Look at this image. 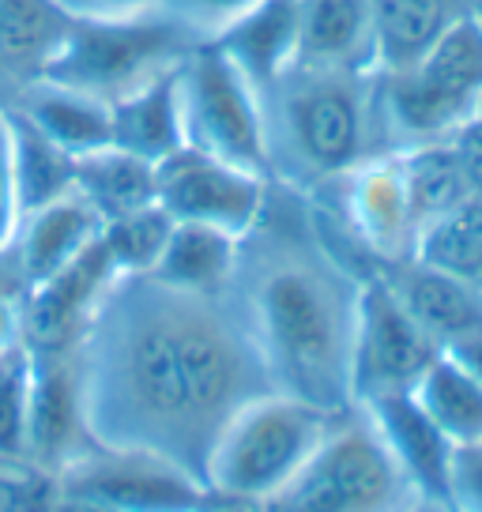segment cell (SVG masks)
Here are the masks:
<instances>
[{"label": "cell", "mask_w": 482, "mask_h": 512, "mask_svg": "<svg viewBox=\"0 0 482 512\" xmlns=\"http://www.w3.org/2000/svg\"><path fill=\"white\" fill-rule=\"evenodd\" d=\"M72 366L91 445L159 456L200 482L226 422L275 392L234 290L196 294L155 275L113 279Z\"/></svg>", "instance_id": "obj_1"}, {"label": "cell", "mask_w": 482, "mask_h": 512, "mask_svg": "<svg viewBox=\"0 0 482 512\" xmlns=\"http://www.w3.org/2000/svg\"><path fill=\"white\" fill-rule=\"evenodd\" d=\"M362 272L324 245L317 219L272 204L241 238L234 294L253 328L275 392L328 415L354 407L351 354Z\"/></svg>", "instance_id": "obj_2"}, {"label": "cell", "mask_w": 482, "mask_h": 512, "mask_svg": "<svg viewBox=\"0 0 482 512\" xmlns=\"http://www.w3.org/2000/svg\"><path fill=\"white\" fill-rule=\"evenodd\" d=\"M272 185L317 200L358 162L388 151L377 72L294 64L264 91Z\"/></svg>", "instance_id": "obj_3"}, {"label": "cell", "mask_w": 482, "mask_h": 512, "mask_svg": "<svg viewBox=\"0 0 482 512\" xmlns=\"http://www.w3.org/2000/svg\"><path fill=\"white\" fill-rule=\"evenodd\" d=\"M482 102V23L456 19L418 61L377 72V113L388 151L452 140L479 117Z\"/></svg>", "instance_id": "obj_4"}, {"label": "cell", "mask_w": 482, "mask_h": 512, "mask_svg": "<svg viewBox=\"0 0 482 512\" xmlns=\"http://www.w3.org/2000/svg\"><path fill=\"white\" fill-rule=\"evenodd\" d=\"M336 418L287 392H264L226 422L204 482L230 505L257 509L309 464Z\"/></svg>", "instance_id": "obj_5"}, {"label": "cell", "mask_w": 482, "mask_h": 512, "mask_svg": "<svg viewBox=\"0 0 482 512\" xmlns=\"http://www.w3.org/2000/svg\"><path fill=\"white\" fill-rule=\"evenodd\" d=\"M200 46L166 8L129 19H68L65 38L34 80L83 91L98 102H117L136 87L181 68Z\"/></svg>", "instance_id": "obj_6"}, {"label": "cell", "mask_w": 482, "mask_h": 512, "mask_svg": "<svg viewBox=\"0 0 482 512\" xmlns=\"http://www.w3.org/2000/svg\"><path fill=\"white\" fill-rule=\"evenodd\" d=\"M418 497L370 418L351 407L309 464L253 512H407Z\"/></svg>", "instance_id": "obj_7"}, {"label": "cell", "mask_w": 482, "mask_h": 512, "mask_svg": "<svg viewBox=\"0 0 482 512\" xmlns=\"http://www.w3.org/2000/svg\"><path fill=\"white\" fill-rule=\"evenodd\" d=\"M181 117L185 147L272 181L264 95L211 42H200L181 64Z\"/></svg>", "instance_id": "obj_8"}, {"label": "cell", "mask_w": 482, "mask_h": 512, "mask_svg": "<svg viewBox=\"0 0 482 512\" xmlns=\"http://www.w3.org/2000/svg\"><path fill=\"white\" fill-rule=\"evenodd\" d=\"M57 494L87 497L113 512H211L226 509L208 482L147 452L87 448L53 475Z\"/></svg>", "instance_id": "obj_9"}, {"label": "cell", "mask_w": 482, "mask_h": 512, "mask_svg": "<svg viewBox=\"0 0 482 512\" xmlns=\"http://www.w3.org/2000/svg\"><path fill=\"white\" fill-rule=\"evenodd\" d=\"M437 354L441 343L407 313L385 275L377 268L362 275L351 354L354 407L392 392H411Z\"/></svg>", "instance_id": "obj_10"}, {"label": "cell", "mask_w": 482, "mask_h": 512, "mask_svg": "<svg viewBox=\"0 0 482 512\" xmlns=\"http://www.w3.org/2000/svg\"><path fill=\"white\" fill-rule=\"evenodd\" d=\"M272 181L241 166L181 147L159 162V204L177 223L219 226L234 238H245L264 219L272 204Z\"/></svg>", "instance_id": "obj_11"}, {"label": "cell", "mask_w": 482, "mask_h": 512, "mask_svg": "<svg viewBox=\"0 0 482 512\" xmlns=\"http://www.w3.org/2000/svg\"><path fill=\"white\" fill-rule=\"evenodd\" d=\"M328 192L339 200L343 226L373 256L377 268L411 256L418 223L411 215L407 189H403V170L396 151H381L373 159L358 162L351 174H343L321 196H328Z\"/></svg>", "instance_id": "obj_12"}, {"label": "cell", "mask_w": 482, "mask_h": 512, "mask_svg": "<svg viewBox=\"0 0 482 512\" xmlns=\"http://www.w3.org/2000/svg\"><path fill=\"white\" fill-rule=\"evenodd\" d=\"M117 268L102 238H95L68 268L49 275L23 294V336L34 351H72L87 320L95 313L98 298L106 294Z\"/></svg>", "instance_id": "obj_13"}, {"label": "cell", "mask_w": 482, "mask_h": 512, "mask_svg": "<svg viewBox=\"0 0 482 512\" xmlns=\"http://www.w3.org/2000/svg\"><path fill=\"white\" fill-rule=\"evenodd\" d=\"M34 351V347H31ZM91 445L83 426L80 381L72 351H34L31 407H27V460L42 471H61Z\"/></svg>", "instance_id": "obj_14"}, {"label": "cell", "mask_w": 482, "mask_h": 512, "mask_svg": "<svg viewBox=\"0 0 482 512\" xmlns=\"http://www.w3.org/2000/svg\"><path fill=\"white\" fill-rule=\"evenodd\" d=\"M358 411L370 418V426L385 441L392 460L400 464V471L411 479L418 494L445 501L452 448L456 445L430 422V415L418 407L415 396L411 392H392V396L358 403Z\"/></svg>", "instance_id": "obj_15"}, {"label": "cell", "mask_w": 482, "mask_h": 512, "mask_svg": "<svg viewBox=\"0 0 482 512\" xmlns=\"http://www.w3.org/2000/svg\"><path fill=\"white\" fill-rule=\"evenodd\" d=\"M102 234L98 211L83 200L80 192H68L46 208H34L19 219L8 256L16 260V275L23 290L46 283L49 275L68 268L76 256Z\"/></svg>", "instance_id": "obj_16"}, {"label": "cell", "mask_w": 482, "mask_h": 512, "mask_svg": "<svg viewBox=\"0 0 482 512\" xmlns=\"http://www.w3.org/2000/svg\"><path fill=\"white\" fill-rule=\"evenodd\" d=\"M298 0H257L241 19H234L211 46L238 68L260 95L272 87L287 68L298 64Z\"/></svg>", "instance_id": "obj_17"}, {"label": "cell", "mask_w": 482, "mask_h": 512, "mask_svg": "<svg viewBox=\"0 0 482 512\" xmlns=\"http://www.w3.org/2000/svg\"><path fill=\"white\" fill-rule=\"evenodd\" d=\"M4 106H12L19 117H27L46 140H53L72 159L113 144L110 102H98V98L72 91V87H61V83H23V87H16L12 95L4 98Z\"/></svg>", "instance_id": "obj_18"}, {"label": "cell", "mask_w": 482, "mask_h": 512, "mask_svg": "<svg viewBox=\"0 0 482 512\" xmlns=\"http://www.w3.org/2000/svg\"><path fill=\"white\" fill-rule=\"evenodd\" d=\"M298 64L377 72L370 0H298Z\"/></svg>", "instance_id": "obj_19"}, {"label": "cell", "mask_w": 482, "mask_h": 512, "mask_svg": "<svg viewBox=\"0 0 482 512\" xmlns=\"http://www.w3.org/2000/svg\"><path fill=\"white\" fill-rule=\"evenodd\" d=\"M377 272L385 275L392 290L400 294L407 313L441 343V351L452 347L456 339L467 332L482 328V290L471 283H460L445 272H434L418 260H396V264H381Z\"/></svg>", "instance_id": "obj_20"}, {"label": "cell", "mask_w": 482, "mask_h": 512, "mask_svg": "<svg viewBox=\"0 0 482 512\" xmlns=\"http://www.w3.org/2000/svg\"><path fill=\"white\" fill-rule=\"evenodd\" d=\"M185 64V61H181ZM113 144L155 162L170 159L185 147V117H181V68L159 80L136 87L132 95L117 98L110 106Z\"/></svg>", "instance_id": "obj_21"}, {"label": "cell", "mask_w": 482, "mask_h": 512, "mask_svg": "<svg viewBox=\"0 0 482 512\" xmlns=\"http://www.w3.org/2000/svg\"><path fill=\"white\" fill-rule=\"evenodd\" d=\"M241 238L226 234L219 226L204 223H177L166 238L159 264L147 275L177 290H196V294H226L234 290L238 275Z\"/></svg>", "instance_id": "obj_22"}, {"label": "cell", "mask_w": 482, "mask_h": 512, "mask_svg": "<svg viewBox=\"0 0 482 512\" xmlns=\"http://www.w3.org/2000/svg\"><path fill=\"white\" fill-rule=\"evenodd\" d=\"M76 192L98 211L102 223H110L147 204H159V166L125 147L106 144L76 159Z\"/></svg>", "instance_id": "obj_23"}, {"label": "cell", "mask_w": 482, "mask_h": 512, "mask_svg": "<svg viewBox=\"0 0 482 512\" xmlns=\"http://www.w3.org/2000/svg\"><path fill=\"white\" fill-rule=\"evenodd\" d=\"M377 72H396L418 61L449 31L456 19L471 16L467 0H370Z\"/></svg>", "instance_id": "obj_24"}, {"label": "cell", "mask_w": 482, "mask_h": 512, "mask_svg": "<svg viewBox=\"0 0 482 512\" xmlns=\"http://www.w3.org/2000/svg\"><path fill=\"white\" fill-rule=\"evenodd\" d=\"M65 31L68 16L49 0H0V76L12 91L46 68Z\"/></svg>", "instance_id": "obj_25"}, {"label": "cell", "mask_w": 482, "mask_h": 512, "mask_svg": "<svg viewBox=\"0 0 482 512\" xmlns=\"http://www.w3.org/2000/svg\"><path fill=\"white\" fill-rule=\"evenodd\" d=\"M411 396L452 445H467L482 437V381L456 354H437L411 388Z\"/></svg>", "instance_id": "obj_26"}, {"label": "cell", "mask_w": 482, "mask_h": 512, "mask_svg": "<svg viewBox=\"0 0 482 512\" xmlns=\"http://www.w3.org/2000/svg\"><path fill=\"white\" fill-rule=\"evenodd\" d=\"M12 170H16L19 219L34 208H46L68 192H76V159L46 140L38 128L19 117L12 106Z\"/></svg>", "instance_id": "obj_27"}, {"label": "cell", "mask_w": 482, "mask_h": 512, "mask_svg": "<svg viewBox=\"0 0 482 512\" xmlns=\"http://www.w3.org/2000/svg\"><path fill=\"white\" fill-rule=\"evenodd\" d=\"M411 260L482 290V204L479 200H464L460 208H452V211H445V215L430 219L426 226H418Z\"/></svg>", "instance_id": "obj_28"}, {"label": "cell", "mask_w": 482, "mask_h": 512, "mask_svg": "<svg viewBox=\"0 0 482 512\" xmlns=\"http://www.w3.org/2000/svg\"><path fill=\"white\" fill-rule=\"evenodd\" d=\"M396 155H400L403 189H407L411 215H415L418 226H426L430 219L471 200L464 166H460V155H456L452 140L418 144L407 147V151H396Z\"/></svg>", "instance_id": "obj_29"}, {"label": "cell", "mask_w": 482, "mask_h": 512, "mask_svg": "<svg viewBox=\"0 0 482 512\" xmlns=\"http://www.w3.org/2000/svg\"><path fill=\"white\" fill-rule=\"evenodd\" d=\"M170 230H174V215L162 204H147L140 211H129L121 219L102 223L98 238L106 245L117 275H147L159 264Z\"/></svg>", "instance_id": "obj_30"}, {"label": "cell", "mask_w": 482, "mask_h": 512, "mask_svg": "<svg viewBox=\"0 0 482 512\" xmlns=\"http://www.w3.org/2000/svg\"><path fill=\"white\" fill-rule=\"evenodd\" d=\"M31 373L34 351L27 343L0 354V460H27Z\"/></svg>", "instance_id": "obj_31"}, {"label": "cell", "mask_w": 482, "mask_h": 512, "mask_svg": "<svg viewBox=\"0 0 482 512\" xmlns=\"http://www.w3.org/2000/svg\"><path fill=\"white\" fill-rule=\"evenodd\" d=\"M257 0H162V8L193 34L196 42H211L234 19H241Z\"/></svg>", "instance_id": "obj_32"}, {"label": "cell", "mask_w": 482, "mask_h": 512, "mask_svg": "<svg viewBox=\"0 0 482 512\" xmlns=\"http://www.w3.org/2000/svg\"><path fill=\"white\" fill-rule=\"evenodd\" d=\"M445 505L452 512H482V437L452 448Z\"/></svg>", "instance_id": "obj_33"}, {"label": "cell", "mask_w": 482, "mask_h": 512, "mask_svg": "<svg viewBox=\"0 0 482 512\" xmlns=\"http://www.w3.org/2000/svg\"><path fill=\"white\" fill-rule=\"evenodd\" d=\"M19 230V192L12 170V113L0 102V260L12 249Z\"/></svg>", "instance_id": "obj_34"}, {"label": "cell", "mask_w": 482, "mask_h": 512, "mask_svg": "<svg viewBox=\"0 0 482 512\" xmlns=\"http://www.w3.org/2000/svg\"><path fill=\"white\" fill-rule=\"evenodd\" d=\"M68 19H129L162 8V0H49Z\"/></svg>", "instance_id": "obj_35"}, {"label": "cell", "mask_w": 482, "mask_h": 512, "mask_svg": "<svg viewBox=\"0 0 482 512\" xmlns=\"http://www.w3.org/2000/svg\"><path fill=\"white\" fill-rule=\"evenodd\" d=\"M452 147H456V155H460V166H464V177H467V192H471V200H479L482 204V117L475 121H467L456 136H452Z\"/></svg>", "instance_id": "obj_36"}, {"label": "cell", "mask_w": 482, "mask_h": 512, "mask_svg": "<svg viewBox=\"0 0 482 512\" xmlns=\"http://www.w3.org/2000/svg\"><path fill=\"white\" fill-rule=\"evenodd\" d=\"M27 336H23V305L8 294H0V354L12 351V347H23Z\"/></svg>", "instance_id": "obj_37"}, {"label": "cell", "mask_w": 482, "mask_h": 512, "mask_svg": "<svg viewBox=\"0 0 482 512\" xmlns=\"http://www.w3.org/2000/svg\"><path fill=\"white\" fill-rule=\"evenodd\" d=\"M445 351L456 354V358H460V362H464V366L482 381V328L467 332L464 339H456V343H452V347H445Z\"/></svg>", "instance_id": "obj_38"}, {"label": "cell", "mask_w": 482, "mask_h": 512, "mask_svg": "<svg viewBox=\"0 0 482 512\" xmlns=\"http://www.w3.org/2000/svg\"><path fill=\"white\" fill-rule=\"evenodd\" d=\"M46 512H113V509L98 505V501H87V497H68L53 490V501H49Z\"/></svg>", "instance_id": "obj_39"}, {"label": "cell", "mask_w": 482, "mask_h": 512, "mask_svg": "<svg viewBox=\"0 0 482 512\" xmlns=\"http://www.w3.org/2000/svg\"><path fill=\"white\" fill-rule=\"evenodd\" d=\"M407 512H452V509L445 505V501H437V497H418Z\"/></svg>", "instance_id": "obj_40"}, {"label": "cell", "mask_w": 482, "mask_h": 512, "mask_svg": "<svg viewBox=\"0 0 482 512\" xmlns=\"http://www.w3.org/2000/svg\"><path fill=\"white\" fill-rule=\"evenodd\" d=\"M467 12H471V16L482 23V0H467Z\"/></svg>", "instance_id": "obj_41"}, {"label": "cell", "mask_w": 482, "mask_h": 512, "mask_svg": "<svg viewBox=\"0 0 482 512\" xmlns=\"http://www.w3.org/2000/svg\"><path fill=\"white\" fill-rule=\"evenodd\" d=\"M211 512H253V509H245V505H226V509H211Z\"/></svg>", "instance_id": "obj_42"}, {"label": "cell", "mask_w": 482, "mask_h": 512, "mask_svg": "<svg viewBox=\"0 0 482 512\" xmlns=\"http://www.w3.org/2000/svg\"><path fill=\"white\" fill-rule=\"evenodd\" d=\"M479 117H482V102H479Z\"/></svg>", "instance_id": "obj_43"}]
</instances>
